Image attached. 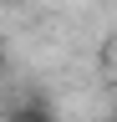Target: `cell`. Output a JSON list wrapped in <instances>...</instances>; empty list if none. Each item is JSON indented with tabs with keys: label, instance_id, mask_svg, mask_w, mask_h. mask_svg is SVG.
<instances>
[{
	"label": "cell",
	"instance_id": "1",
	"mask_svg": "<svg viewBox=\"0 0 117 122\" xmlns=\"http://www.w3.org/2000/svg\"><path fill=\"white\" fill-rule=\"evenodd\" d=\"M5 122H56V112H51V102H20L5 112Z\"/></svg>",
	"mask_w": 117,
	"mask_h": 122
},
{
	"label": "cell",
	"instance_id": "2",
	"mask_svg": "<svg viewBox=\"0 0 117 122\" xmlns=\"http://www.w3.org/2000/svg\"><path fill=\"white\" fill-rule=\"evenodd\" d=\"M0 76H5V51H0Z\"/></svg>",
	"mask_w": 117,
	"mask_h": 122
}]
</instances>
